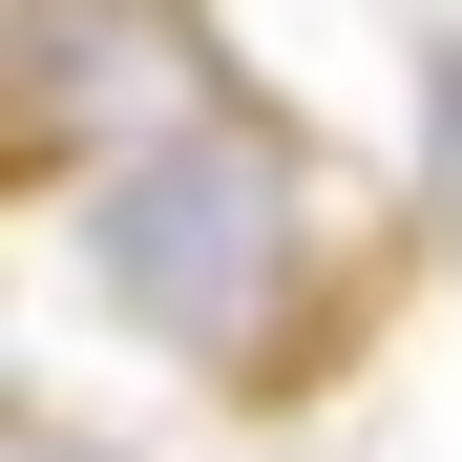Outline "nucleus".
Segmentation results:
<instances>
[{
    "label": "nucleus",
    "instance_id": "f257e3e1",
    "mask_svg": "<svg viewBox=\"0 0 462 462\" xmlns=\"http://www.w3.org/2000/svg\"><path fill=\"white\" fill-rule=\"evenodd\" d=\"M63 231H85V294L126 337H169L189 378H294V337H316V273H337V210H316V147H294L273 106H189L169 147H126V169L63 189Z\"/></svg>",
    "mask_w": 462,
    "mask_h": 462
},
{
    "label": "nucleus",
    "instance_id": "f03ea898",
    "mask_svg": "<svg viewBox=\"0 0 462 462\" xmlns=\"http://www.w3.org/2000/svg\"><path fill=\"white\" fill-rule=\"evenodd\" d=\"M420 85H441V189H462V42H441V63H420Z\"/></svg>",
    "mask_w": 462,
    "mask_h": 462
},
{
    "label": "nucleus",
    "instance_id": "7ed1b4c3",
    "mask_svg": "<svg viewBox=\"0 0 462 462\" xmlns=\"http://www.w3.org/2000/svg\"><path fill=\"white\" fill-rule=\"evenodd\" d=\"M0 462H106V441H85V420H22V441H0Z\"/></svg>",
    "mask_w": 462,
    "mask_h": 462
}]
</instances>
